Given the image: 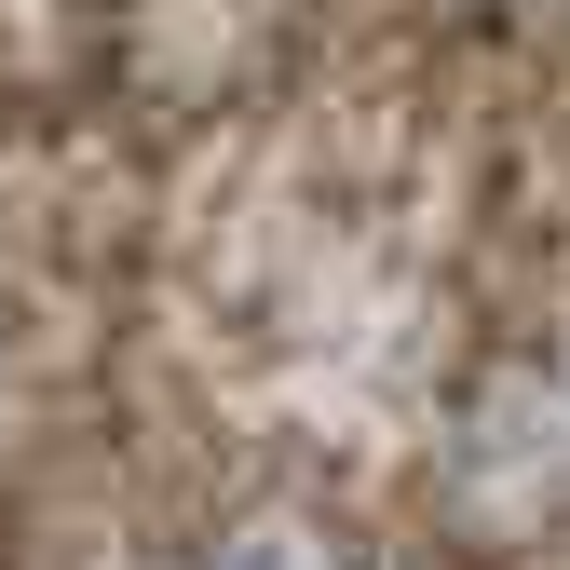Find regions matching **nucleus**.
<instances>
[{
    "instance_id": "f257e3e1",
    "label": "nucleus",
    "mask_w": 570,
    "mask_h": 570,
    "mask_svg": "<svg viewBox=\"0 0 570 570\" xmlns=\"http://www.w3.org/2000/svg\"><path fill=\"white\" fill-rule=\"evenodd\" d=\"M462 489H475V503H503V517L557 503V489H570V394H557V381L475 394V421H462Z\"/></svg>"
},
{
    "instance_id": "f03ea898",
    "label": "nucleus",
    "mask_w": 570,
    "mask_h": 570,
    "mask_svg": "<svg viewBox=\"0 0 570 570\" xmlns=\"http://www.w3.org/2000/svg\"><path fill=\"white\" fill-rule=\"evenodd\" d=\"M218 570H326V557H313V543H299V530H245V543H232V557H218Z\"/></svg>"
}]
</instances>
